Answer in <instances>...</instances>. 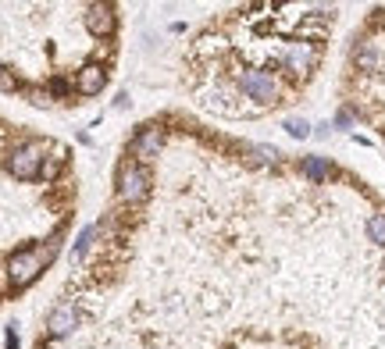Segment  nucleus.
Masks as SVG:
<instances>
[{
	"mask_svg": "<svg viewBox=\"0 0 385 349\" xmlns=\"http://www.w3.org/2000/svg\"><path fill=\"white\" fill-rule=\"evenodd\" d=\"M235 89H239L246 100H253L257 107H275V104H282V97H285V86H282L272 72H260V68L235 72Z\"/></svg>",
	"mask_w": 385,
	"mask_h": 349,
	"instance_id": "f03ea898",
	"label": "nucleus"
},
{
	"mask_svg": "<svg viewBox=\"0 0 385 349\" xmlns=\"http://www.w3.org/2000/svg\"><path fill=\"white\" fill-rule=\"evenodd\" d=\"M146 193H150V171L139 161H122L118 168V196L125 203H143Z\"/></svg>",
	"mask_w": 385,
	"mask_h": 349,
	"instance_id": "20e7f679",
	"label": "nucleus"
},
{
	"mask_svg": "<svg viewBox=\"0 0 385 349\" xmlns=\"http://www.w3.org/2000/svg\"><path fill=\"white\" fill-rule=\"evenodd\" d=\"M4 342H8V349H18V346H22V339H18L15 325H8V335H4Z\"/></svg>",
	"mask_w": 385,
	"mask_h": 349,
	"instance_id": "4468645a",
	"label": "nucleus"
},
{
	"mask_svg": "<svg viewBox=\"0 0 385 349\" xmlns=\"http://www.w3.org/2000/svg\"><path fill=\"white\" fill-rule=\"evenodd\" d=\"M79 328V310L72 307V303H57L54 310H50V317H47V332L50 335H68V332H75Z\"/></svg>",
	"mask_w": 385,
	"mask_h": 349,
	"instance_id": "423d86ee",
	"label": "nucleus"
},
{
	"mask_svg": "<svg viewBox=\"0 0 385 349\" xmlns=\"http://www.w3.org/2000/svg\"><path fill=\"white\" fill-rule=\"evenodd\" d=\"M40 168H43V146L40 143H22L18 150H11L8 157V171L22 182H33L40 178Z\"/></svg>",
	"mask_w": 385,
	"mask_h": 349,
	"instance_id": "39448f33",
	"label": "nucleus"
},
{
	"mask_svg": "<svg viewBox=\"0 0 385 349\" xmlns=\"http://www.w3.org/2000/svg\"><path fill=\"white\" fill-rule=\"evenodd\" d=\"M57 171H61V157H57V153L50 157V153H47V157H43V168H40V175H43V178H54Z\"/></svg>",
	"mask_w": 385,
	"mask_h": 349,
	"instance_id": "9b49d317",
	"label": "nucleus"
},
{
	"mask_svg": "<svg viewBox=\"0 0 385 349\" xmlns=\"http://www.w3.org/2000/svg\"><path fill=\"white\" fill-rule=\"evenodd\" d=\"M18 89V82H15V75L4 68V65H0V93H15Z\"/></svg>",
	"mask_w": 385,
	"mask_h": 349,
	"instance_id": "f8f14e48",
	"label": "nucleus"
},
{
	"mask_svg": "<svg viewBox=\"0 0 385 349\" xmlns=\"http://www.w3.org/2000/svg\"><path fill=\"white\" fill-rule=\"evenodd\" d=\"M107 86V68L104 65H86L75 79V93H82V97H97V93H104Z\"/></svg>",
	"mask_w": 385,
	"mask_h": 349,
	"instance_id": "6e6552de",
	"label": "nucleus"
},
{
	"mask_svg": "<svg viewBox=\"0 0 385 349\" xmlns=\"http://www.w3.org/2000/svg\"><path fill=\"white\" fill-rule=\"evenodd\" d=\"M90 242H93V228H82V232H79V239H75V246H72V261H75V264L86 257V249H90Z\"/></svg>",
	"mask_w": 385,
	"mask_h": 349,
	"instance_id": "9d476101",
	"label": "nucleus"
},
{
	"mask_svg": "<svg viewBox=\"0 0 385 349\" xmlns=\"http://www.w3.org/2000/svg\"><path fill=\"white\" fill-rule=\"evenodd\" d=\"M349 121L361 114L385 136V11H375L349 47Z\"/></svg>",
	"mask_w": 385,
	"mask_h": 349,
	"instance_id": "f257e3e1",
	"label": "nucleus"
},
{
	"mask_svg": "<svg viewBox=\"0 0 385 349\" xmlns=\"http://www.w3.org/2000/svg\"><path fill=\"white\" fill-rule=\"evenodd\" d=\"M289 132H292L296 139H304V136H307V129H304V125H300V121H289Z\"/></svg>",
	"mask_w": 385,
	"mask_h": 349,
	"instance_id": "2eb2a0df",
	"label": "nucleus"
},
{
	"mask_svg": "<svg viewBox=\"0 0 385 349\" xmlns=\"http://www.w3.org/2000/svg\"><path fill=\"white\" fill-rule=\"evenodd\" d=\"M54 257V249H22L8 261V278L15 289H25V285H33L40 278V271L47 267V261Z\"/></svg>",
	"mask_w": 385,
	"mask_h": 349,
	"instance_id": "7ed1b4c3",
	"label": "nucleus"
},
{
	"mask_svg": "<svg viewBox=\"0 0 385 349\" xmlns=\"http://www.w3.org/2000/svg\"><path fill=\"white\" fill-rule=\"evenodd\" d=\"M82 22H86V29H90L93 36H111V29H114V11L104 8V4H90V8H86V15H82Z\"/></svg>",
	"mask_w": 385,
	"mask_h": 349,
	"instance_id": "1a4fd4ad",
	"label": "nucleus"
},
{
	"mask_svg": "<svg viewBox=\"0 0 385 349\" xmlns=\"http://www.w3.org/2000/svg\"><path fill=\"white\" fill-rule=\"evenodd\" d=\"M68 93H72V86L65 79H54L50 82V97H68Z\"/></svg>",
	"mask_w": 385,
	"mask_h": 349,
	"instance_id": "ddd939ff",
	"label": "nucleus"
},
{
	"mask_svg": "<svg viewBox=\"0 0 385 349\" xmlns=\"http://www.w3.org/2000/svg\"><path fill=\"white\" fill-rule=\"evenodd\" d=\"M161 150H164V132H161V129H143V132L136 136V143H132V153L139 157V164L161 157Z\"/></svg>",
	"mask_w": 385,
	"mask_h": 349,
	"instance_id": "0eeeda50",
	"label": "nucleus"
}]
</instances>
